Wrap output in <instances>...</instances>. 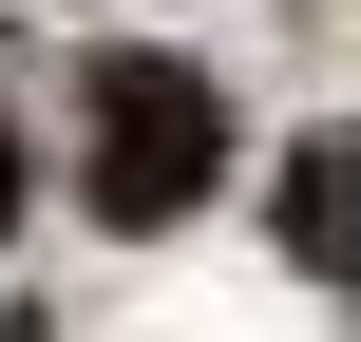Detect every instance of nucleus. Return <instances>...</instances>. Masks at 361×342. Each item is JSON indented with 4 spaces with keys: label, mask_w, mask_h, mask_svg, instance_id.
Wrapping results in <instances>:
<instances>
[{
    "label": "nucleus",
    "mask_w": 361,
    "mask_h": 342,
    "mask_svg": "<svg viewBox=\"0 0 361 342\" xmlns=\"http://www.w3.org/2000/svg\"><path fill=\"white\" fill-rule=\"evenodd\" d=\"M209 152H228L209 76H171V57H95V209H114V228H171V209L209 190Z\"/></svg>",
    "instance_id": "1"
}]
</instances>
